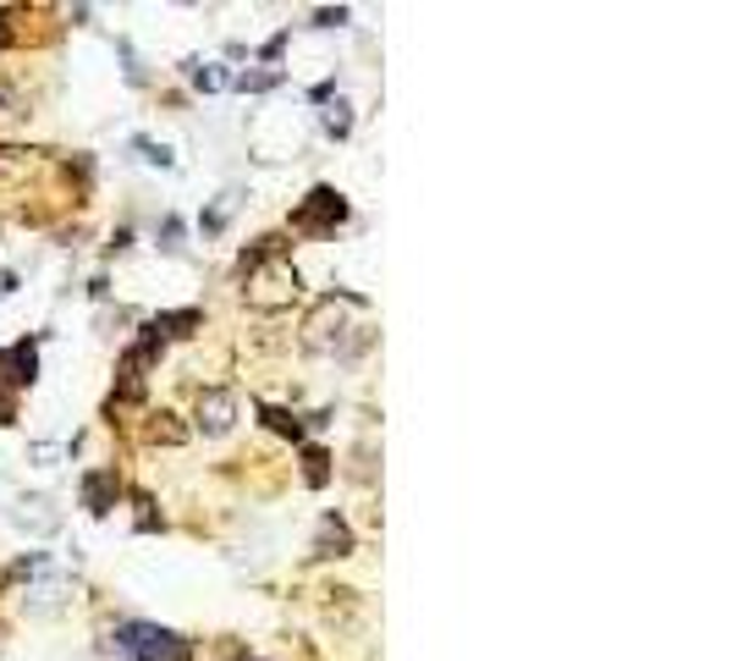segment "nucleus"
Masks as SVG:
<instances>
[{"mask_svg":"<svg viewBox=\"0 0 732 661\" xmlns=\"http://www.w3.org/2000/svg\"><path fill=\"white\" fill-rule=\"evenodd\" d=\"M160 359V343L155 337H138L127 354H122V370H116V403H144V386H149V365Z\"/></svg>","mask_w":732,"mask_h":661,"instance_id":"obj_5","label":"nucleus"},{"mask_svg":"<svg viewBox=\"0 0 732 661\" xmlns=\"http://www.w3.org/2000/svg\"><path fill=\"white\" fill-rule=\"evenodd\" d=\"M275 83H281V72H243V78H237L243 94H264V89H275Z\"/></svg>","mask_w":732,"mask_h":661,"instance_id":"obj_16","label":"nucleus"},{"mask_svg":"<svg viewBox=\"0 0 732 661\" xmlns=\"http://www.w3.org/2000/svg\"><path fill=\"white\" fill-rule=\"evenodd\" d=\"M358 314H363L358 292H325L303 320V348L319 354V359H358L370 348V325Z\"/></svg>","mask_w":732,"mask_h":661,"instance_id":"obj_1","label":"nucleus"},{"mask_svg":"<svg viewBox=\"0 0 732 661\" xmlns=\"http://www.w3.org/2000/svg\"><path fill=\"white\" fill-rule=\"evenodd\" d=\"M248 661H254V656H248Z\"/></svg>","mask_w":732,"mask_h":661,"instance_id":"obj_22","label":"nucleus"},{"mask_svg":"<svg viewBox=\"0 0 732 661\" xmlns=\"http://www.w3.org/2000/svg\"><path fill=\"white\" fill-rule=\"evenodd\" d=\"M78 496H83V507H89L94 518H105V513L116 507V496H122V480H116V469H89Z\"/></svg>","mask_w":732,"mask_h":661,"instance_id":"obj_8","label":"nucleus"},{"mask_svg":"<svg viewBox=\"0 0 732 661\" xmlns=\"http://www.w3.org/2000/svg\"><path fill=\"white\" fill-rule=\"evenodd\" d=\"M133 149H144V160H149V166H171V149H166V144H155V138H133Z\"/></svg>","mask_w":732,"mask_h":661,"instance_id":"obj_18","label":"nucleus"},{"mask_svg":"<svg viewBox=\"0 0 732 661\" xmlns=\"http://www.w3.org/2000/svg\"><path fill=\"white\" fill-rule=\"evenodd\" d=\"M18 419V408H12V397H0V425H12Z\"/></svg>","mask_w":732,"mask_h":661,"instance_id":"obj_21","label":"nucleus"},{"mask_svg":"<svg viewBox=\"0 0 732 661\" xmlns=\"http://www.w3.org/2000/svg\"><path fill=\"white\" fill-rule=\"evenodd\" d=\"M259 414H264V425H270L275 436H292V441H303V419H297V414H286V408H270V403H264Z\"/></svg>","mask_w":732,"mask_h":661,"instance_id":"obj_13","label":"nucleus"},{"mask_svg":"<svg viewBox=\"0 0 732 661\" xmlns=\"http://www.w3.org/2000/svg\"><path fill=\"white\" fill-rule=\"evenodd\" d=\"M144 436H149L155 447H182V441H188V425H177V414L160 408V414H149V430H144Z\"/></svg>","mask_w":732,"mask_h":661,"instance_id":"obj_11","label":"nucleus"},{"mask_svg":"<svg viewBox=\"0 0 732 661\" xmlns=\"http://www.w3.org/2000/svg\"><path fill=\"white\" fill-rule=\"evenodd\" d=\"M341 221H347V199H341L336 188H325V182L308 188V199L292 210V232H297V237H330Z\"/></svg>","mask_w":732,"mask_h":661,"instance_id":"obj_4","label":"nucleus"},{"mask_svg":"<svg viewBox=\"0 0 732 661\" xmlns=\"http://www.w3.org/2000/svg\"><path fill=\"white\" fill-rule=\"evenodd\" d=\"M232 425H237V392H232V386H204L199 403H193V430L215 441V436H226Z\"/></svg>","mask_w":732,"mask_h":661,"instance_id":"obj_6","label":"nucleus"},{"mask_svg":"<svg viewBox=\"0 0 732 661\" xmlns=\"http://www.w3.org/2000/svg\"><path fill=\"white\" fill-rule=\"evenodd\" d=\"M297 298H303V276H297V265H292L286 254H270V259H259L254 270H243V303H248V309L281 314V309H292Z\"/></svg>","mask_w":732,"mask_h":661,"instance_id":"obj_2","label":"nucleus"},{"mask_svg":"<svg viewBox=\"0 0 732 661\" xmlns=\"http://www.w3.org/2000/svg\"><path fill=\"white\" fill-rule=\"evenodd\" d=\"M40 573H45V579H34L23 601H29L34 612H56V606L72 595V579H67V573H50V557H45V568H40Z\"/></svg>","mask_w":732,"mask_h":661,"instance_id":"obj_10","label":"nucleus"},{"mask_svg":"<svg viewBox=\"0 0 732 661\" xmlns=\"http://www.w3.org/2000/svg\"><path fill=\"white\" fill-rule=\"evenodd\" d=\"M188 72H193V83H199L204 94H215V89H226V83H232L221 67H199V61H188Z\"/></svg>","mask_w":732,"mask_h":661,"instance_id":"obj_14","label":"nucleus"},{"mask_svg":"<svg viewBox=\"0 0 732 661\" xmlns=\"http://www.w3.org/2000/svg\"><path fill=\"white\" fill-rule=\"evenodd\" d=\"M160 237H166V248L177 254V248H182V243H177V237H182V221H177V215H166V221H160Z\"/></svg>","mask_w":732,"mask_h":661,"instance_id":"obj_20","label":"nucleus"},{"mask_svg":"<svg viewBox=\"0 0 732 661\" xmlns=\"http://www.w3.org/2000/svg\"><path fill=\"white\" fill-rule=\"evenodd\" d=\"M199 325H204V314H199V309H166V314H155V320L144 325V337H155V343L166 348V343H182V337H193Z\"/></svg>","mask_w":732,"mask_h":661,"instance_id":"obj_7","label":"nucleus"},{"mask_svg":"<svg viewBox=\"0 0 732 661\" xmlns=\"http://www.w3.org/2000/svg\"><path fill=\"white\" fill-rule=\"evenodd\" d=\"M352 524L341 518V513H325L319 518V529H314V557H352Z\"/></svg>","mask_w":732,"mask_h":661,"instance_id":"obj_9","label":"nucleus"},{"mask_svg":"<svg viewBox=\"0 0 732 661\" xmlns=\"http://www.w3.org/2000/svg\"><path fill=\"white\" fill-rule=\"evenodd\" d=\"M18 116H29V111H23V94H18L7 78H0V122H18Z\"/></svg>","mask_w":732,"mask_h":661,"instance_id":"obj_15","label":"nucleus"},{"mask_svg":"<svg viewBox=\"0 0 732 661\" xmlns=\"http://www.w3.org/2000/svg\"><path fill=\"white\" fill-rule=\"evenodd\" d=\"M111 650L122 656V661H193V639L188 634H177V628H160V623H122L116 634H111Z\"/></svg>","mask_w":732,"mask_h":661,"instance_id":"obj_3","label":"nucleus"},{"mask_svg":"<svg viewBox=\"0 0 732 661\" xmlns=\"http://www.w3.org/2000/svg\"><path fill=\"white\" fill-rule=\"evenodd\" d=\"M325 133H330V138H347V133H352V116H347V105H341V100L325 111Z\"/></svg>","mask_w":732,"mask_h":661,"instance_id":"obj_17","label":"nucleus"},{"mask_svg":"<svg viewBox=\"0 0 732 661\" xmlns=\"http://www.w3.org/2000/svg\"><path fill=\"white\" fill-rule=\"evenodd\" d=\"M303 480H308L314 491L330 480V452H325V447H303Z\"/></svg>","mask_w":732,"mask_h":661,"instance_id":"obj_12","label":"nucleus"},{"mask_svg":"<svg viewBox=\"0 0 732 661\" xmlns=\"http://www.w3.org/2000/svg\"><path fill=\"white\" fill-rule=\"evenodd\" d=\"M341 23H347V7H336V12L325 7V12H314V29H341Z\"/></svg>","mask_w":732,"mask_h":661,"instance_id":"obj_19","label":"nucleus"}]
</instances>
